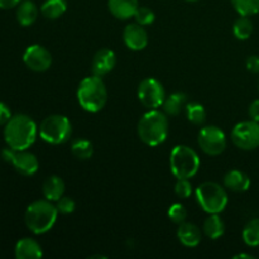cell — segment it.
<instances>
[{"instance_id":"cell-16","label":"cell","mask_w":259,"mask_h":259,"mask_svg":"<svg viewBox=\"0 0 259 259\" xmlns=\"http://www.w3.org/2000/svg\"><path fill=\"white\" fill-rule=\"evenodd\" d=\"M177 238L181 242L182 245L189 248H195L201 243L202 234L201 230L197 225L192 224V223L184 222L179 224V229H177Z\"/></svg>"},{"instance_id":"cell-13","label":"cell","mask_w":259,"mask_h":259,"mask_svg":"<svg viewBox=\"0 0 259 259\" xmlns=\"http://www.w3.org/2000/svg\"><path fill=\"white\" fill-rule=\"evenodd\" d=\"M123 39L126 47L132 51H142L148 45V33L143 25L138 23H131L125 27Z\"/></svg>"},{"instance_id":"cell-1","label":"cell","mask_w":259,"mask_h":259,"mask_svg":"<svg viewBox=\"0 0 259 259\" xmlns=\"http://www.w3.org/2000/svg\"><path fill=\"white\" fill-rule=\"evenodd\" d=\"M38 132L37 124L30 116L17 114L4 125V141L12 149L24 151L34 143Z\"/></svg>"},{"instance_id":"cell-12","label":"cell","mask_w":259,"mask_h":259,"mask_svg":"<svg viewBox=\"0 0 259 259\" xmlns=\"http://www.w3.org/2000/svg\"><path fill=\"white\" fill-rule=\"evenodd\" d=\"M23 62L34 72H45L52 65V55L40 45H32L23 53Z\"/></svg>"},{"instance_id":"cell-5","label":"cell","mask_w":259,"mask_h":259,"mask_svg":"<svg viewBox=\"0 0 259 259\" xmlns=\"http://www.w3.org/2000/svg\"><path fill=\"white\" fill-rule=\"evenodd\" d=\"M200 157L189 146L179 144L169 154V168L176 179H192L200 168Z\"/></svg>"},{"instance_id":"cell-20","label":"cell","mask_w":259,"mask_h":259,"mask_svg":"<svg viewBox=\"0 0 259 259\" xmlns=\"http://www.w3.org/2000/svg\"><path fill=\"white\" fill-rule=\"evenodd\" d=\"M38 7L32 0H22L17 7V20L22 27H29L37 20L38 18Z\"/></svg>"},{"instance_id":"cell-28","label":"cell","mask_w":259,"mask_h":259,"mask_svg":"<svg viewBox=\"0 0 259 259\" xmlns=\"http://www.w3.org/2000/svg\"><path fill=\"white\" fill-rule=\"evenodd\" d=\"M235 12L243 17H252L259 13V0H230Z\"/></svg>"},{"instance_id":"cell-24","label":"cell","mask_w":259,"mask_h":259,"mask_svg":"<svg viewBox=\"0 0 259 259\" xmlns=\"http://www.w3.org/2000/svg\"><path fill=\"white\" fill-rule=\"evenodd\" d=\"M71 152L76 158L81 159V161L90 159L94 154L93 143L85 138H77L71 143Z\"/></svg>"},{"instance_id":"cell-22","label":"cell","mask_w":259,"mask_h":259,"mask_svg":"<svg viewBox=\"0 0 259 259\" xmlns=\"http://www.w3.org/2000/svg\"><path fill=\"white\" fill-rule=\"evenodd\" d=\"M202 230H204L205 235L210 239H218L222 237L225 232V224L219 217V214H210L205 219L204 225H202Z\"/></svg>"},{"instance_id":"cell-17","label":"cell","mask_w":259,"mask_h":259,"mask_svg":"<svg viewBox=\"0 0 259 259\" xmlns=\"http://www.w3.org/2000/svg\"><path fill=\"white\" fill-rule=\"evenodd\" d=\"M109 10L111 14L120 20L131 19L139 8L138 0H109Z\"/></svg>"},{"instance_id":"cell-36","label":"cell","mask_w":259,"mask_h":259,"mask_svg":"<svg viewBox=\"0 0 259 259\" xmlns=\"http://www.w3.org/2000/svg\"><path fill=\"white\" fill-rule=\"evenodd\" d=\"M22 0H0V9H12L18 7Z\"/></svg>"},{"instance_id":"cell-14","label":"cell","mask_w":259,"mask_h":259,"mask_svg":"<svg viewBox=\"0 0 259 259\" xmlns=\"http://www.w3.org/2000/svg\"><path fill=\"white\" fill-rule=\"evenodd\" d=\"M115 65L116 55L114 53V51L109 50V48H101L94 56L93 62H91V71H93V75L103 77L111 72Z\"/></svg>"},{"instance_id":"cell-23","label":"cell","mask_w":259,"mask_h":259,"mask_svg":"<svg viewBox=\"0 0 259 259\" xmlns=\"http://www.w3.org/2000/svg\"><path fill=\"white\" fill-rule=\"evenodd\" d=\"M67 10L66 0H46L40 7V13L47 19H58Z\"/></svg>"},{"instance_id":"cell-30","label":"cell","mask_w":259,"mask_h":259,"mask_svg":"<svg viewBox=\"0 0 259 259\" xmlns=\"http://www.w3.org/2000/svg\"><path fill=\"white\" fill-rule=\"evenodd\" d=\"M175 194L180 199H189L192 194V184L190 179H177L175 184Z\"/></svg>"},{"instance_id":"cell-31","label":"cell","mask_w":259,"mask_h":259,"mask_svg":"<svg viewBox=\"0 0 259 259\" xmlns=\"http://www.w3.org/2000/svg\"><path fill=\"white\" fill-rule=\"evenodd\" d=\"M168 218L176 224H181V223L186 222L187 210L181 204L171 205L168 209Z\"/></svg>"},{"instance_id":"cell-7","label":"cell","mask_w":259,"mask_h":259,"mask_svg":"<svg viewBox=\"0 0 259 259\" xmlns=\"http://www.w3.org/2000/svg\"><path fill=\"white\" fill-rule=\"evenodd\" d=\"M39 136L50 144H63L71 138L72 125L67 116L55 114L43 119L39 125Z\"/></svg>"},{"instance_id":"cell-27","label":"cell","mask_w":259,"mask_h":259,"mask_svg":"<svg viewBox=\"0 0 259 259\" xmlns=\"http://www.w3.org/2000/svg\"><path fill=\"white\" fill-rule=\"evenodd\" d=\"M186 116L190 123L195 125H201L206 120V110L204 106L199 103H189L186 104Z\"/></svg>"},{"instance_id":"cell-33","label":"cell","mask_w":259,"mask_h":259,"mask_svg":"<svg viewBox=\"0 0 259 259\" xmlns=\"http://www.w3.org/2000/svg\"><path fill=\"white\" fill-rule=\"evenodd\" d=\"M12 118V113H10V109L8 108L7 104L2 103L0 101V126L5 125V124L9 121V119Z\"/></svg>"},{"instance_id":"cell-6","label":"cell","mask_w":259,"mask_h":259,"mask_svg":"<svg viewBox=\"0 0 259 259\" xmlns=\"http://www.w3.org/2000/svg\"><path fill=\"white\" fill-rule=\"evenodd\" d=\"M196 200L207 214H220L228 205V195L224 187L211 181L204 182L197 187Z\"/></svg>"},{"instance_id":"cell-19","label":"cell","mask_w":259,"mask_h":259,"mask_svg":"<svg viewBox=\"0 0 259 259\" xmlns=\"http://www.w3.org/2000/svg\"><path fill=\"white\" fill-rule=\"evenodd\" d=\"M42 191L45 199L56 202L65 194V182L60 176H48L42 185Z\"/></svg>"},{"instance_id":"cell-9","label":"cell","mask_w":259,"mask_h":259,"mask_svg":"<svg viewBox=\"0 0 259 259\" xmlns=\"http://www.w3.org/2000/svg\"><path fill=\"white\" fill-rule=\"evenodd\" d=\"M232 141L243 151H253L259 147V123L254 120L240 121L233 128Z\"/></svg>"},{"instance_id":"cell-8","label":"cell","mask_w":259,"mask_h":259,"mask_svg":"<svg viewBox=\"0 0 259 259\" xmlns=\"http://www.w3.org/2000/svg\"><path fill=\"white\" fill-rule=\"evenodd\" d=\"M138 99L142 105L148 110L158 109L163 105L166 99V91L163 85L153 77L144 78L138 86Z\"/></svg>"},{"instance_id":"cell-37","label":"cell","mask_w":259,"mask_h":259,"mask_svg":"<svg viewBox=\"0 0 259 259\" xmlns=\"http://www.w3.org/2000/svg\"><path fill=\"white\" fill-rule=\"evenodd\" d=\"M234 259H254L252 254H245V253H240V254H237L233 257Z\"/></svg>"},{"instance_id":"cell-2","label":"cell","mask_w":259,"mask_h":259,"mask_svg":"<svg viewBox=\"0 0 259 259\" xmlns=\"http://www.w3.org/2000/svg\"><path fill=\"white\" fill-rule=\"evenodd\" d=\"M168 131L169 124L167 114L164 111H159L158 109L148 110L143 114L137 126L138 137L149 147H156L163 143L168 136Z\"/></svg>"},{"instance_id":"cell-26","label":"cell","mask_w":259,"mask_h":259,"mask_svg":"<svg viewBox=\"0 0 259 259\" xmlns=\"http://www.w3.org/2000/svg\"><path fill=\"white\" fill-rule=\"evenodd\" d=\"M243 240L248 247H259V218L249 220L243 229Z\"/></svg>"},{"instance_id":"cell-3","label":"cell","mask_w":259,"mask_h":259,"mask_svg":"<svg viewBox=\"0 0 259 259\" xmlns=\"http://www.w3.org/2000/svg\"><path fill=\"white\" fill-rule=\"evenodd\" d=\"M58 210L52 201L37 200L27 207L24 214V222L28 229L33 234H45L50 232L57 220Z\"/></svg>"},{"instance_id":"cell-11","label":"cell","mask_w":259,"mask_h":259,"mask_svg":"<svg viewBox=\"0 0 259 259\" xmlns=\"http://www.w3.org/2000/svg\"><path fill=\"white\" fill-rule=\"evenodd\" d=\"M3 159L13 164L15 171L23 176H33L39 168V162L38 158L33 153L24 151H15L10 147L3 149L2 152Z\"/></svg>"},{"instance_id":"cell-29","label":"cell","mask_w":259,"mask_h":259,"mask_svg":"<svg viewBox=\"0 0 259 259\" xmlns=\"http://www.w3.org/2000/svg\"><path fill=\"white\" fill-rule=\"evenodd\" d=\"M133 18L136 19V23H138V24L146 27V25H151L152 23L154 22V19H156V15H154L153 10L149 9V8L139 7L138 9H137L136 14H134Z\"/></svg>"},{"instance_id":"cell-32","label":"cell","mask_w":259,"mask_h":259,"mask_svg":"<svg viewBox=\"0 0 259 259\" xmlns=\"http://www.w3.org/2000/svg\"><path fill=\"white\" fill-rule=\"evenodd\" d=\"M56 207H57L58 212L63 215L72 214L76 209V202L73 201V199L67 196H62L58 201H56Z\"/></svg>"},{"instance_id":"cell-25","label":"cell","mask_w":259,"mask_h":259,"mask_svg":"<svg viewBox=\"0 0 259 259\" xmlns=\"http://www.w3.org/2000/svg\"><path fill=\"white\" fill-rule=\"evenodd\" d=\"M233 33L235 38L239 40L249 39L253 33V22L249 19V17L240 15L233 25Z\"/></svg>"},{"instance_id":"cell-10","label":"cell","mask_w":259,"mask_h":259,"mask_svg":"<svg viewBox=\"0 0 259 259\" xmlns=\"http://www.w3.org/2000/svg\"><path fill=\"white\" fill-rule=\"evenodd\" d=\"M197 143L207 156H219L227 148V137L224 132L215 125L204 126L199 132Z\"/></svg>"},{"instance_id":"cell-35","label":"cell","mask_w":259,"mask_h":259,"mask_svg":"<svg viewBox=\"0 0 259 259\" xmlns=\"http://www.w3.org/2000/svg\"><path fill=\"white\" fill-rule=\"evenodd\" d=\"M248 113H249V116L252 120L258 121L259 123V99H257V100H254L250 104Z\"/></svg>"},{"instance_id":"cell-4","label":"cell","mask_w":259,"mask_h":259,"mask_svg":"<svg viewBox=\"0 0 259 259\" xmlns=\"http://www.w3.org/2000/svg\"><path fill=\"white\" fill-rule=\"evenodd\" d=\"M77 100L81 108L88 113H99L108 101V90L99 76H89L80 82L77 89Z\"/></svg>"},{"instance_id":"cell-34","label":"cell","mask_w":259,"mask_h":259,"mask_svg":"<svg viewBox=\"0 0 259 259\" xmlns=\"http://www.w3.org/2000/svg\"><path fill=\"white\" fill-rule=\"evenodd\" d=\"M247 68L249 72L259 73V56H249L248 57Z\"/></svg>"},{"instance_id":"cell-15","label":"cell","mask_w":259,"mask_h":259,"mask_svg":"<svg viewBox=\"0 0 259 259\" xmlns=\"http://www.w3.org/2000/svg\"><path fill=\"white\" fill-rule=\"evenodd\" d=\"M17 259H39L43 257V250L39 243L32 238H22L14 248Z\"/></svg>"},{"instance_id":"cell-18","label":"cell","mask_w":259,"mask_h":259,"mask_svg":"<svg viewBox=\"0 0 259 259\" xmlns=\"http://www.w3.org/2000/svg\"><path fill=\"white\" fill-rule=\"evenodd\" d=\"M224 186L234 192L248 191L250 187V179L245 172L239 169H230L224 176Z\"/></svg>"},{"instance_id":"cell-38","label":"cell","mask_w":259,"mask_h":259,"mask_svg":"<svg viewBox=\"0 0 259 259\" xmlns=\"http://www.w3.org/2000/svg\"><path fill=\"white\" fill-rule=\"evenodd\" d=\"M185 2H190V3H195V2H199V0H185Z\"/></svg>"},{"instance_id":"cell-21","label":"cell","mask_w":259,"mask_h":259,"mask_svg":"<svg viewBox=\"0 0 259 259\" xmlns=\"http://www.w3.org/2000/svg\"><path fill=\"white\" fill-rule=\"evenodd\" d=\"M187 96L184 93H174L171 95L166 96L163 103V111L168 116H177L182 111V109L186 108Z\"/></svg>"}]
</instances>
